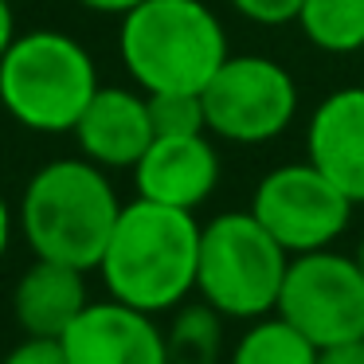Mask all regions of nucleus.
I'll return each instance as SVG.
<instances>
[{"mask_svg": "<svg viewBox=\"0 0 364 364\" xmlns=\"http://www.w3.org/2000/svg\"><path fill=\"white\" fill-rule=\"evenodd\" d=\"M306 161L353 204H364V87L333 90L306 126Z\"/></svg>", "mask_w": 364, "mask_h": 364, "instance_id": "obj_12", "label": "nucleus"}, {"mask_svg": "<svg viewBox=\"0 0 364 364\" xmlns=\"http://www.w3.org/2000/svg\"><path fill=\"white\" fill-rule=\"evenodd\" d=\"M16 40V16H12V4L0 0V55L9 51V43Z\"/></svg>", "mask_w": 364, "mask_h": 364, "instance_id": "obj_22", "label": "nucleus"}, {"mask_svg": "<svg viewBox=\"0 0 364 364\" xmlns=\"http://www.w3.org/2000/svg\"><path fill=\"white\" fill-rule=\"evenodd\" d=\"M231 364H317V345L282 314H267L255 317L251 329L239 337Z\"/></svg>", "mask_w": 364, "mask_h": 364, "instance_id": "obj_15", "label": "nucleus"}, {"mask_svg": "<svg viewBox=\"0 0 364 364\" xmlns=\"http://www.w3.org/2000/svg\"><path fill=\"white\" fill-rule=\"evenodd\" d=\"M0 364H67V353L59 341H48V337H28L12 348Z\"/></svg>", "mask_w": 364, "mask_h": 364, "instance_id": "obj_19", "label": "nucleus"}, {"mask_svg": "<svg viewBox=\"0 0 364 364\" xmlns=\"http://www.w3.org/2000/svg\"><path fill=\"white\" fill-rule=\"evenodd\" d=\"M149 98V118L157 137H188V134H208L204 118V98L192 90H157Z\"/></svg>", "mask_w": 364, "mask_h": 364, "instance_id": "obj_17", "label": "nucleus"}, {"mask_svg": "<svg viewBox=\"0 0 364 364\" xmlns=\"http://www.w3.org/2000/svg\"><path fill=\"white\" fill-rule=\"evenodd\" d=\"M95 95V59L67 32H24L0 55V106L32 134H71Z\"/></svg>", "mask_w": 364, "mask_h": 364, "instance_id": "obj_4", "label": "nucleus"}, {"mask_svg": "<svg viewBox=\"0 0 364 364\" xmlns=\"http://www.w3.org/2000/svg\"><path fill=\"white\" fill-rule=\"evenodd\" d=\"M118 51L145 95H200L228 59V32L204 0H141L122 16Z\"/></svg>", "mask_w": 364, "mask_h": 364, "instance_id": "obj_3", "label": "nucleus"}, {"mask_svg": "<svg viewBox=\"0 0 364 364\" xmlns=\"http://www.w3.org/2000/svg\"><path fill=\"white\" fill-rule=\"evenodd\" d=\"M75 4H82V9L90 12H102V16H126L134 4H141V0H75Z\"/></svg>", "mask_w": 364, "mask_h": 364, "instance_id": "obj_21", "label": "nucleus"}, {"mask_svg": "<svg viewBox=\"0 0 364 364\" xmlns=\"http://www.w3.org/2000/svg\"><path fill=\"white\" fill-rule=\"evenodd\" d=\"M129 173H134L137 196L196 212L220 184V153L208 141V134L153 137V145Z\"/></svg>", "mask_w": 364, "mask_h": 364, "instance_id": "obj_10", "label": "nucleus"}, {"mask_svg": "<svg viewBox=\"0 0 364 364\" xmlns=\"http://www.w3.org/2000/svg\"><path fill=\"white\" fill-rule=\"evenodd\" d=\"M274 314L301 329L317 348L364 341V270L356 255H290Z\"/></svg>", "mask_w": 364, "mask_h": 364, "instance_id": "obj_7", "label": "nucleus"}, {"mask_svg": "<svg viewBox=\"0 0 364 364\" xmlns=\"http://www.w3.org/2000/svg\"><path fill=\"white\" fill-rule=\"evenodd\" d=\"M200 228L204 223H196V215L184 208H168L145 196L122 204L98 262L110 298L145 314L176 309L196 290Z\"/></svg>", "mask_w": 364, "mask_h": 364, "instance_id": "obj_1", "label": "nucleus"}, {"mask_svg": "<svg viewBox=\"0 0 364 364\" xmlns=\"http://www.w3.org/2000/svg\"><path fill=\"white\" fill-rule=\"evenodd\" d=\"M67 364H173L168 337L153 314L126 301H87L75 325L59 337Z\"/></svg>", "mask_w": 364, "mask_h": 364, "instance_id": "obj_9", "label": "nucleus"}, {"mask_svg": "<svg viewBox=\"0 0 364 364\" xmlns=\"http://www.w3.org/2000/svg\"><path fill=\"white\" fill-rule=\"evenodd\" d=\"M168 353L176 364H212L220 353V314L208 301L184 309L168 333Z\"/></svg>", "mask_w": 364, "mask_h": 364, "instance_id": "obj_16", "label": "nucleus"}, {"mask_svg": "<svg viewBox=\"0 0 364 364\" xmlns=\"http://www.w3.org/2000/svg\"><path fill=\"white\" fill-rule=\"evenodd\" d=\"M356 262H360V270H364V239H360V247H356Z\"/></svg>", "mask_w": 364, "mask_h": 364, "instance_id": "obj_24", "label": "nucleus"}, {"mask_svg": "<svg viewBox=\"0 0 364 364\" xmlns=\"http://www.w3.org/2000/svg\"><path fill=\"white\" fill-rule=\"evenodd\" d=\"M298 24L317 51L353 55L364 48V0H301Z\"/></svg>", "mask_w": 364, "mask_h": 364, "instance_id": "obj_14", "label": "nucleus"}, {"mask_svg": "<svg viewBox=\"0 0 364 364\" xmlns=\"http://www.w3.org/2000/svg\"><path fill=\"white\" fill-rule=\"evenodd\" d=\"M87 309V270L36 259L12 290V317L28 337L59 341Z\"/></svg>", "mask_w": 364, "mask_h": 364, "instance_id": "obj_13", "label": "nucleus"}, {"mask_svg": "<svg viewBox=\"0 0 364 364\" xmlns=\"http://www.w3.org/2000/svg\"><path fill=\"white\" fill-rule=\"evenodd\" d=\"M353 200L306 161V165H278L259 181L247 212L278 239L290 255L325 251L333 239L345 235L353 220Z\"/></svg>", "mask_w": 364, "mask_h": 364, "instance_id": "obj_8", "label": "nucleus"}, {"mask_svg": "<svg viewBox=\"0 0 364 364\" xmlns=\"http://www.w3.org/2000/svg\"><path fill=\"white\" fill-rule=\"evenodd\" d=\"M231 9L243 20H251V24L282 28V24H294V20H298L301 0H231Z\"/></svg>", "mask_w": 364, "mask_h": 364, "instance_id": "obj_18", "label": "nucleus"}, {"mask_svg": "<svg viewBox=\"0 0 364 364\" xmlns=\"http://www.w3.org/2000/svg\"><path fill=\"white\" fill-rule=\"evenodd\" d=\"M122 200L106 168L87 157H59L36 168L20 200V231L36 259L98 270Z\"/></svg>", "mask_w": 364, "mask_h": 364, "instance_id": "obj_2", "label": "nucleus"}, {"mask_svg": "<svg viewBox=\"0 0 364 364\" xmlns=\"http://www.w3.org/2000/svg\"><path fill=\"white\" fill-rule=\"evenodd\" d=\"M9 243H12V208L4 200V192H0V259L9 255Z\"/></svg>", "mask_w": 364, "mask_h": 364, "instance_id": "obj_23", "label": "nucleus"}, {"mask_svg": "<svg viewBox=\"0 0 364 364\" xmlns=\"http://www.w3.org/2000/svg\"><path fill=\"white\" fill-rule=\"evenodd\" d=\"M200 98L208 134L231 145L274 141L298 114L294 75L267 55H228Z\"/></svg>", "mask_w": 364, "mask_h": 364, "instance_id": "obj_6", "label": "nucleus"}, {"mask_svg": "<svg viewBox=\"0 0 364 364\" xmlns=\"http://www.w3.org/2000/svg\"><path fill=\"white\" fill-rule=\"evenodd\" d=\"M75 145L98 168H134L141 153L153 145V118L145 90L126 87H98L90 106L82 110L79 126L71 129Z\"/></svg>", "mask_w": 364, "mask_h": 364, "instance_id": "obj_11", "label": "nucleus"}, {"mask_svg": "<svg viewBox=\"0 0 364 364\" xmlns=\"http://www.w3.org/2000/svg\"><path fill=\"white\" fill-rule=\"evenodd\" d=\"M290 251L255 220L251 212H223L200 228L196 290L220 317L274 314Z\"/></svg>", "mask_w": 364, "mask_h": 364, "instance_id": "obj_5", "label": "nucleus"}, {"mask_svg": "<svg viewBox=\"0 0 364 364\" xmlns=\"http://www.w3.org/2000/svg\"><path fill=\"white\" fill-rule=\"evenodd\" d=\"M317 364H364V341H345V345L317 348Z\"/></svg>", "mask_w": 364, "mask_h": 364, "instance_id": "obj_20", "label": "nucleus"}]
</instances>
